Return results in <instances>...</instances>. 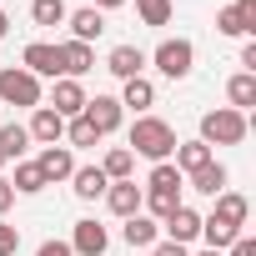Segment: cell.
<instances>
[{"mask_svg": "<svg viewBox=\"0 0 256 256\" xmlns=\"http://www.w3.org/2000/svg\"><path fill=\"white\" fill-rule=\"evenodd\" d=\"M181 141H176V131L161 120V116H136V126H131V156H146V161H171V151H176Z\"/></svg>", "mask_w": 256, "mask_h": 256, "instance_id": "6da1fadb", "label": "cell"}, {"mask_svg": "<svg viewBox=\"0 0 256 256\" xmlns=\"http://www.w3.org/2000/svg\"><path fill=\"white\" fill-rule=\"evenodd\" d=\"M201 141L206 146H241L246 141V116L221 106V110H206L201 116Z\"/></svg>", "mask_w": 256, "mask_h": 256, "instance_id": "7a4b0ae2", "label": "cell"}, {"mask_svg": "<svg viewBox=\"0 0 256 256\" xmlns=\"http://www.w3.org/2000/svg\"><path fill=\"white\" fill-rule=\"evenodd\" d=\"M0 106H40V80L20 66L0 70Z\"/></svg>", "mask_w": 256, "mask_h": 256, "instance_id": "3957f363", "label": "cell"}, {"mask_svg": "<svg viewBox=\"0 0 256 256\" xmlns=\"http://www.w3.org/2000/svg\"><path fill=\"white\" fill-rule=\"evenodd\" d=\"M151 60H156V70H161L166 80H186L191 66H196V46H191V40H161Z\"/></svg>", "mask_w": 256, "mask_h": 256, "instance_id": "277c9868", "label": "cell"}, {"mask_svg": "<svg viewBox=\"0 0 256 256\" xmlns=\"http://www.w3.org/2000/svg\"><path fill=\"white\" fill-rule=\"evenodd\" d=\"M20 70H30L36 80H40V76L60 80V76H66V66H60V46H46V40H30V46H26V56H20Z\"/></svg>", "mask_w": 256, "mask_h": 256, "instance_id": "5b68a950", "label": "cell"}, {"mask_svg": "<svg viewBox=\"0 0 256 256\" xmlns=\"http://www.w3.org/2000/svg\"><path fill=\"white\" fill-rule=\"evenodd\" d=\"M90 126H96V136H110V131H120V120H126V106L116 100V96H96V100H86V110H80Z\"/></svg>", "mask_w": 256, "mask_h": 256, "instance_id": "8992f818", "label": "cell"}, {"mask_svg": "<svg viewBox=\"0 0 256 256\" xmlns=\"http://www.w3.org/2000/svg\"><path fill=\"white\" fill-rule=\"evenodd\" d=\"M86 90H80V80H70V76H60L56 86H50V110L60 116V120H76L80 110H86Z\"/></svg>", "mask_w": 256, "mask_h": 256, "instance_id": "52a82bcc", "label": "cell"}, {"mask_svg": "<svg viewBox=\"0 0 256 256\" xmlns=\"http://www.w3.org/2000/svg\"><path fill=\"white\" fill-rule=\"evenodd\" d=\"M216 30H221V36H246V30H256V0H236V6H226V10L216 16Z\"/></svg>", "mask_w": 256, "mask_h": 256, "instance_id": "ba28073f", "label": "cell"}, {"mask_svg": "<svg viewBox=\"0 0 256 256\" xmlns=\"http://www.w3.org/2000/svg\"><path fill=\"white\" fill-rule=\"evenodd\" d=\"M36 166H40V176H46V186H56V181H70V176H76V156H70L66 146H46Z\"/></svg>", "mask_w": 256, "mask_h": 256, "instance_id": "9c48e42d", "label": "cell"}, {"mask_svg": "<svg viewBox=\"0 0 256 256\" xmlns=\"http://www.w3.org/2000/svg\"><path fill=\"white\" fill-rule=\"evenodd\" d=\"M106 246H110V236H106L100 221H76V236H70L76 256H106Z\"/></svg>", "mask_w": 256, "mask_h": 256, "instance_id": "30bf717a", "label": "cell"}, {"mask_svg": "<svg viewBox=\"0 0 256 256\" xmlns=\"http://www.w3.org/2000/svg\"><path fill=\"white\" fill-rule=\"evenodd\" d=\"M246 216H251V201H246V196H236V191H221V196H216L211 221H221V226L241 231V226H246Z\"/></svg>", "mask_w": 256, "mask_h": 256, "instance_id": "8fae6325", "label": "cell"}, {"mask_svg": "<svg viewBox=\"0 0 256 256\" xmlns=\"http://www.w3.org/2000/svg\"><path fill=\"white\" fill-rule=\"evenodd\" d=\"M30 141H46V146H60V136H66V120L50 110V106H36V116H30Z\"/></svg>", "mask_w": 256, "mask_h": 256, "instance_id": "7c38bea8", "label": "cell"}, {"mask_svg": "<svg viewBox=\"0 0 256 256\" xmlns=\"http://www.w3.org/2000/svg\"><path fill=\"white\" fill-rule=\"evenodd\" d=\"M141 66H146V50H141V46H116V50L106 56V70L120 76V80H136Z\"/></svg>", "mask_w": 256, "mask_h": 256, "instance_id": "4fadbf2b", "label": "cell"}, {"mask_svg": "<svg viewBox=\"0 0 256 256\" xmlns=\"http://www.w3.org/2000/svg\"><path fill=\"white\" fill-rule=\"evenodd\" d=\"M141 196H146V191H141L136 181H110V186H106V206H110L116 216H136V211H141Z\"/></svg>", "mask_w": 256, "mask_h": 256, "instance_id": "5bb4252c", "label": "cell"}, {"mask_svg": "<svg viewBox=\"0 0 256 256\" xmlns=\"http://www.w3.org/2000/svg\"><path fill=\"white\" fill-rule=\"evenodd\" d=\"M166 236H171L176 246H191V241L201 236V216H196L191 206H176V211L166 216Z\"/></svg>", "mask_w": 256, "mask_h": 256, "instance_id": "9a60e30c", "label": "cell"}, {"mask_svg": "<svg viewBox=\"0 0 256 256\" xmlns=\"http://www.w3.org/2000/svg\"><path fill=\"white\" fill-rule=\"evenodd\" d=\"M66 20H70V36H76L80 46H90V40L106 30V16H100L96 6H86V10H76V16H66Z\"/></svg>", "mask_w": 256, "mask_h": 256, "instance_id": "2e32d148", "label": "cell"}, {"mask_svg": "<svg viewBox=\"0 0 256 256\" xmlns=\"http://www.w3.org/2000/svg\"><path fill=\"white\" fill-rule=\"evenodd\" d=\"M171 156H176V171H181V176H191V171H201V166H211V161H216L206 141H186V146H176Z\"/></svg>", "mask_w": 256, "mask_h": 256, "instance_id": "e0dca14e", "label": "cell"}, {"mask_svg": "<svg viewBox=\"0 0 256 256\" xmlns=\"http://www.w3.org/2000/svg\"><path fill=\"white\" fill-rule=\"evenodd\" d=\"M60 66H66V76L76 80V76H86V70L96 66V50L80 46V40H66V46H60Z\"/></svg>", "mask_w": 256, "mask_h": 256, "instance_id": "ac0fdd59", "label": "cell"}, {"mask_svg": "<svg viewBox=\"0 0 256 256\" xmlns=\"http://www.w3.org/2000/svg\"><path fill=\"white\" fill-rule=\"evenodd\" d=\"M26 146H30V131H26V126L0 120V156H6V161H16V156H26Z\"/></svg>", "mask_w": 256, "mask_h": 256, "instance_id": "d6986e66", "label": "cell"}, {"mask_svg": "<svg viewBox=\"0 0 256 256\" xmlns=\"http://www.w3.org/2000/svg\"><path fill=\"white\" fill-rule=\"evenodd\" d=\"M226 96H231V110L246 116V106H256V76H251V70L231 76V80H226Z\"/></svg>", "mask_w": 256, "mask_h": 256, "instance_id": "ffe728a7", "label": "cell"}, {"mask_svg": "<svg viewBox=\"0 0 256 256\" xmlns=\"http://www.w3.org/2000/svg\"><path fill=\"white\" fill-rule=\"evenodd\" d=\"M191 191H201V196H221V191H226V166L211 161V166L191 171Z\"/></svg>", "mask_w": 256, "mask_h": 256, "instance_id": "44dd1931", "label": "cell"}, {"mask_svg": "<svg viewBox=\"0 0 256 256\" xmlns=\"http://www.w3.org/2000/svg\"><path fill=\"white\" fill-rule=\"evenodd\" d=\"M70 181H76V196H80V201H96V196H106V186H110L100 166H80Z\"/></svg>", "mask_w": 256, "mask_h": 256, "instance_id": "7402d4cb", "label": "cell"}, {"mask_svg": "<svg viewBox=\"0 0 256 256\" xmlns=\"http://www.w3.org/2000/svg\"><path fill=\"white\" fill-rule=\"evenodd\" d=\"M141 206H151L161 221L181 206V186H146V196H141Z\"/></svg>", "mask_w": 256, "mask_h": 256, "instance_id": "603a6c76", "label": "cell"}, {"mask_svg": "<svg viewBox=\"0 0 256 256\" xmlns=\"http://www.w3.org/2000/svg\"><path fill=\"white\" fill-rule=\"evenodd\" d=\"M120 236H126V246H156V221L136 211V216H126V231Z\"/></svg>", "mask_w": 256, "mask_h": 256, "instance_id": "cb8c5ba5", "label": "cell"}, {"mask_svg": "<svg viewBox=\"0 0 256 256\" xmlns=\"http://www.w3.org/2000/svg\"><path fill=\"white\" fill-rule=\"evenodd\" d=\"M131 166H136V156L126 151V146H116V151H106V161H100V171H106V181H131Z\"/></svg>", "mask_w": 256, "mask_h": 256, "instance_id": "d4e9b609", "label": "cell"}, {"mask_svg": "<svg viewBox=\"0 0 256 256\" xmlns=\"http://www.w3.org/2000/svg\"><path fill=\"white\" fill-rule=\"evenodd\" d=\"M120 106H131V110H146V106H156V86H151L146 76L126 80V96H120Z\"/></svg>", "mask_w": 256, "mask_h": 256, "instance_id": "484cf974", "label": "cell"}, {"mask_svg": "<svg viewBox=\"0 0 256 256\" xmlns=\"http://www.w3.org/2000/svg\"><path fill=\"white\" fill-rule=\"evenodd\" d=\"M20 196H36V191H46V176H40V166L36 161H20L16 166V181H10Z\"/></svg>", "mask_w": 256, "mask_h": 256, "instance_id": "4316f807", "label": "cell"}, {"mask_svg": "<svg viewBox=\"0 0 256 256\" xmlns=\"http://www.w3.org/2000/svg\"><path fill=\"white\" fill-rule=\"evenodd\" d=\"M201 236H206V251H226L241 231H231V226H221V221H211V216H201Z\"/></svg>", "mask_w": 256, "mask_h": 256, "instance_id": "83f0119b", "label": "cell"}, {"mask_svg": "<svg viewBox=\"0 0 256 256\" xmlns=\"http://www.w3.org/2000/svg\"><path fill=\"white\" fill-rule=\"evenodd\" d=\"M70 10H66V0H30V20L36 26H60Z\"/></svg>", "mask_w": 256, "mask_h": 256, "instance_id": "f1b7e54d", "label": "cell"}, {"mask_svg": "<svg viewBox=\"0 0 256 256\" xmlns=\"http://www.w3.org/2000/svg\"><path fill=\"white\" fill-rule=\"evenodd\" d=\"M136 10L146 26H166L171 20V0H136Z\"/></svg>", "mask_w": 256, "mask_h": 256, "instance_id": "f546056e", "label": "cell"}, {"mask_svg": "<svg viewBox=\"0 0 256 256\" xmlns=\"http://www.w3.org/2000/svg\"><path fill=\"white\" fill-rule=\"evenodd\" d=\"M66 136H70V146H96V141H100V136H96V126H90L86 116L66 120Z\"/></svg>", "mask_w": 256, "mask_h": 256, "instance_id": "4dcf8cb0", "label": "cell"}, {"mask_svg": "<svg viewBox=\"0 0 256 256\" xmlns=\"http://www.w3.org/2000/svg\"><path fill=\"white\" fill-rule=\"evenodd\" d=\"M16 251H20V231L0 216V256H16Z\"/></svg>", "mask_w": 256, "mask_h": 256, "instance_id": "1f68e13d", "label": "cell"}, {"mask_svg": "<svg viewBox=\"0 0 256 256\" xmlns=\"http://www.w3.org/2000/svg\"><path fill=\"white\" fill-rule=\"evenodd\" d=\"M226 251H231V256H256V241H251V236H236Z\"/></svg>", "mask_w": 256, "mask_h": 256, "instance_id": "d6a6232c", "label": "cell"}, {"mask_svg": "<svg viewBox=\"0 0 256 256\" xmlns=\"http://www.w3.org/2000/svg\"><path fill=\"white\" fill-rule=\"evenodd\" d=\"M151 256H191V251H186V246H176V241H156V246H151Z\"/></svg>", "mask_w": 256, "mask_h": 256, "instance_id": "836d02e7", "label": "cell"}, {"mask_svg": "<svg viewBox=\"0 0 256 256\" xmlns=\"http://www.w3.org/2000/svg\"><path fill=\"white\" fill-rule=\"evenodd\" d=\"M36 256H76V251H70V241H46Z\"/></svg>", "mask_w": 256, "mask_h": 256, "instance_id": "e575fe53", "label": "cell"}, {"mask_svg": "<svg viewBox=\"0 0 256 256\" xmlns=\"http://www.w3.org/2000/svg\"><path fill=\"white\" fill-rule=\"evenodd\" d=\"M10 206H16V186H10V181H0V216H6Z\"/></svg>", "mask_w": 256, "mask_h": 256, "instance_id": "d590c367", "label": "cell"}, {"mask_svg": "<svg viewBox=\"0 0 256 256\" xmlns=\"http://www.w3.org/2000/svg\"><path fill=\"white\" fill-rule=\"evenodd\" d=\"M241 66L256 76V40H246V46H241Z\"/></svg>", "mask_w": 256, "mask_h": 256, "instance_id": "8d00e7d4", "label": "cell"}, {"mask_svg": "<svg viewBox=\"0 0 256 256\" xmlns=\"http://www.w3.org/2000/svg\"><path fill=\"white\" fill-rule=\"evenodd\" d=\"M116 6H126V0H96V10H116Z\"/></svg>", "mask_w": 256, "mask_h": 256, "instance_id": "74e56055", "label": "cell"}, {"mask_svg": "<svg viewBox=\"0 0 256 256\" xmlns=\"http://www.w3.org/2000/svg\"><path fill=\"white\" fill-rule=\"evenodd\" d=\"M6 30H10V16H6V10H0V40H6Z\"/></svg>", "mask_w": 256, "mask_h": 256, "instance_id": "f35d334b", "label": "cell"}, {"mask_svg": "<svg viewBox=\"0 0 256 256\" xmlns=\"http://www.w3.org/2000/svg\"><path fill=\"white\" fill-rule=\"evenodd\" d=\"M201 256H221V251H201Z\"/></svg>", "mask_w": 256, "mask_h": 256, "instance_id": "ab89813d", "label": "cell"}, {"mask_svg": "<svg viewBox=\"0 0 256 256\" xmlns=\"http://www.w3.org/2000/svg\"><path fill=\"white\" fill-rule=\"evenodd\" d=\"M0 166H6V156H0Z\"/></svg>", "mask_w": 256, "mask_h": 256, "instance_id": "60d3db41", "label": "cell"}]
</instances>
